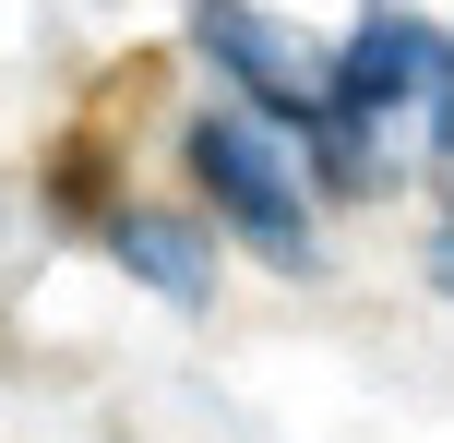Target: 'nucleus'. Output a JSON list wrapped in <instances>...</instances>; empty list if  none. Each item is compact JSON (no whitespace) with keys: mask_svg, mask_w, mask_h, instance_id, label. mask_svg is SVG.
<instances>
[{"mask_svg":"<svg viewBox=\"0 0 454 443\" xmlns=\"http://www.w3.org/2000/svg\"><path fill=\"white\" fill-rule=\"evenodd\" d=\"M108 252L132 264L168 312H204V300H215V252H204V228H180V216H120Z\"/></svg>","mask_w":454,"mask_h":443,"instance_id":"nucleus-4","label":"nucleus"},{"mask_svg":"<svg viewBox=\"0 0 454 443\" xmlns=\"http://www.w3.org/2000/svg\"><path fill=\"white\" fill-rule=\"evenodd\" d=\"M192 36H204V60L239 84L251 120H275V132H323V108H335V48L299 36L275 0H192Z\"/></svg>","mask_w":454,"mask_h":443,"instance_id":"nucleus-3","label":"nucleus"},{"mask_svg":"<svg viewBox=\"0 0 454 443\" xmlns=\"http://www.w3.org/2000/svg\"><path fill=\"white\" fill-rule=\"evenodd\" d=\"M419 264H431V288L454 300V204H442V228H431V252H419Z\"/></svg>","mask_w":454,"mask_h":443,"instance_id":"nucleus-5","label":"nucleus"},{"mask_svg":"<svg viewBox=\"0 0 454 443\" xmlns=\"http://www.w3.org/2000/svg\"><path fill=\"white\" fill-rule=\"evenodd\" d=\"M311 144H323L335 192L454 180V36L431 12H359L335 48V108Z\"/></svg>","mask_w":454,"mask_h":443,"instance_id":"nucleus-1","label":"nucleus"},{"mask_svg":"<svg viewBox=\"0 0 454 443\" xmlns=\"http://www.w3.org/2000/svg\"><path fill=\"white\" fill-rule=\"evenodd\" d=\"M180 156H192V192L227 216V240H251V252L287 264V276L323 264V240H311V168H299V144L275 132V120L204 108V120L180 132Z\"/></svg>","mask_w":454,"mask_h":443,"instance_id":"nucleus-2","label":"nucleus"}]
</instances>
